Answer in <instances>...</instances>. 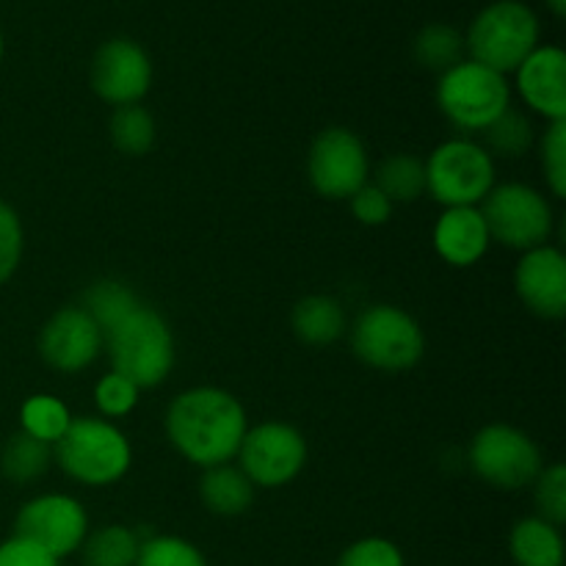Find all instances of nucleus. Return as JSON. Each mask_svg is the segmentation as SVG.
I'll return each instance as SVG.
<instances>
[{"label": "nucleus", "mask_w": 566, "mask_h": 566, "mask_svg": "<svg viewBox=\"0 0 566 566\" xmlns=\"http://www.w3.org/2000/svg\"><path fill=\"white\" fill-rule=\"evenodd\" d=\"M166 434L180 457L199 468H219L238 457L247 434V412L221 387H193L166 409Z\"/></svg>", "instance_id": "nucleus-1"}, {"label": "nucleus", "mask_w": 566, "mask_h": 566, "mask_svg": "<svg viewBox=\"0 0 566 566\" xmlns=\"http://www.w3.org/2000/svg\"><path fill=\"white\" fill-rule=\"evenodd\" d=\"M111 370L144 390L158 387L175 365V337L164 315L147 304H138L130 315L105 332Z\"/></svg>", "instance_id": "nucleus-2"}, {"label": "nucleus", "mask_w": 566, "mask_h": 566, "mask_svg": "<svg viewBox=\"0 0 566 566\" xmlns=\"http://www.w3.org/2000/svg\"><path fill=\"white\" fill-rule=\"evenodd\" d=\"M539 48V20L523 0L484 6L464 33V53L490 70L509 75Z\"/></svg>", "instance_id": "nucleus-3"}, {"label": "nucleus", "mask_w": 566, "mask_h": 566, "mask_svg": "<svg viewBox=\"0 0 566 566\" xmlns=\"http://www.w3.org/2000/svg\"><path fill=\"white\" fill-rule=\"evenodd\" d=\"M53 457L70 479L86 486H108L130 470L127 437L103 418H72L70 429L53 446Z\"/></svg>", "instance_id": "nucleus-4"}, {"label": "nucleus", "mask_w": 566, "mask_h": 566, "mask_svg": "<svg viewBox=\"0 0 566 566\" xmlns=\"http://www.w3.org/2000/svg\"><path fill=\"white\" fill-rule=\"evenodd\" d=\"M437 103L451 125L468 133H484L503 111L512 108V86L501 72L464 59L440 75Z\"/></svg>", "instance_id": "nucleus-5"}, {"label": "nucleus", "mask_w": 566, "mask_h": 566, "mask_svg": "<svg viewBox=\"0 0 566 566\" xmlns=\"http://www.w3.org/2000/svg\"><path fill=\"white\" fill-rule=\"evenodd\" d=\"M492 188L495 160L481 144L451 138L426 160V193L446 208H479Z\"/></svg>", "instance_id": "nucleus-6"}, {"label": "nucleus", "mask_w": 566, "mask_h": 566, "mask_svg": "<svg viewBox=\"0 0 566 566\" xmlns=\"http://www.w3.org/2000/svg\"><path fill=\"white\" fill-rule=\"evenodd\" d=\"M352 348L357 359L376 370L398 374L423 359L426 337L418 321L392 304H374L357 318L352 329Z\"/></svg>", "instance_id": "nucleus-7"}, {"label": "nucleus", "mask_w": 566, "mask_h": 566, "mask_svg": "<svg viewBox=\"0 0 566 566\" xmlns=\"http://www.w3.org/2000/svg\"><path fill=\"white\" fill-rule=\"evenodd\" d=\"M492 241L503 247L531 252L545 247L553 235V208L536 188L525 182L495 186L479 205Z\"/></svg>", "instance_id": "nucleus-8"}, {"label": "nucleus", "mask_w": 566, "mask_h": 566, "mask_svg": "<svg viewBox=\"0 0 566 566\" xmlns=\"http://www.w3.org/2000/svg\"><path fill=\"white\" fill-rule=\"evenodd\" d=\"M468 462L481 481L506 492L531 486L545 468L536 442L506 423L484 426L470 442Z\"/></svg>", "instance_id": "nucleus-9"}, {"label": "nucleus", "mask_w": 566, "mask_h": 566, "mask_svg": "<svg viewBox=\"0 0 566 566\" xmlns=\"http://www.w3.org/2000/svg\"><path fill=\"white\" fill-rule=\"evenodd\" d=\"M368 149L363 138L346 127H326L310 147V186L318 197L332 202L352 199L368 182Z\"/></svg>", "instance_id": "nucleus-10"}, {"label": "nucleus", "mask_w": 566, "mask_h": 566, "mask_svg": "<svg viewBox=\"0 0 566 566\" xmlns=\"http://www.w3.org/2000/svg\"><path fill=\"white\" fill-rule=\"evenodd\" d=\"M241 470L254 486L276 490L296 479L307 464V440L298 429L287 423H260L247 429L238 448Z\"/></svg>", "instance_id": "nucleus-11"}, {"label": "nucleus", "mask_w": 566, "mask_h": 566, "mask_svg": "<svg viewBox=\"0 0 566 566\" xmlns=\"http://www.w3.org/2000/svg\"><path fill=\"white\" fill-rule=\"evenodd\" d=\"M88 534V517L72 495L50 492L28 501L14 520V536L44 547L53 558H66L81 551Z\"/></svg>", "instance_id": "nucleus-12"}, {"label": "nucleus", "mask_w": 566, "mask_h": 566, "mask_svg": "<svg viewBox=\"0 0 566 566\" xmlns=\"http://www.w3.org/2000/svg\"><path fill=\"white\" fill-rule=\"evenodd\" d=\"M153 86V61L133 39H108L92 59V88L108 105H138Z\"/></svg>", "instance_id": "nucleus-13"}, {"label": "nucleus", "mask_w": 566, "mask_h": 566, "mask_svg": "<svg viewBox=\"0 0 566 566\" xmlns=\"http://www.w3.org/2000/svg\"><path fill=\"white\" fill-rule=\"evenodd\" d=\"M103 332L83 307H64L50 315L39 335V354L59 374L88 368L103 352Z\"/></svg>", "instance_id": "nucleus-14"}, {"label": "nucleus", "mask_w": 566, "mask_h": 566, "mask_svg": "<svg viewBox=\"0 0 566 566\" xmlns=\"http://www.w3.org/2000/svg\"><path fill=\"white\" fill-rule=\"evenodd\" d=\"M514 291L520 302L539 318H564L566 315V258L562 249L536 247L523 252L514 269Z\"/></svg>", "instance_id": "nucleus-15"}, {"label": "nucleus", "mask_w": 566, "mask_h": 566, "mask_svg": "<svg viewBox=\"0 0 566 566\" xmlns=\"http://www.w3.org/2000/svg\"><path fill=\"white\" fill-rule=\"evenodd\" d=\"M514 75L520 97L531 111L551 122L566 119V55L558 44H539Z\"/></svg>", "instance_id": "nucleus-16"}, {"label": "nucleus", "mask_w": 566, "mask_h": 566, "mask_svg": "<svg viewBox=\"0 0 566 566\" xmlns=\"http://www.w3.org/2000/svg\"><path fill=\"white\" fill-rule=\"evenodd\" d=\"M492 235L479 208H446L434 224V249L453 269H470L490 249Z\"/></svg>", "instance_id": "nucleus-17"}, {"label": "nucleus", "mask_w": 566, "mask_h": 566, "mask_svg": "<svg viewBox=\"0 0 566 566\" xmlns=\"http://www.w3.org/2000/svg\"><path fill=\"white\" fill-rule=\"evenodd\" d=\"M254 490L258 486L247 479V473L232 464L208 468L199 481V497L208 512L219 514V517H238V514L249 512V506L254 503Z\"/></svg>", "instance_id": "nucleus-18"}, {"label": "nucleus", "mask_w": 566, "mask_h": 566, "mask_svg": "<svg viewBox=\"0 0 566 566\" xmlns=\"http://www.w3.org/2000/svg\"><path fill=\"white\" fill-rule=\"evenodd\" d=\"M293 335L307 346H332L346 332L343 304L332 296H307L291 313Z\"/></svg>", "instance_id": "nucleus-19"}, {"label": "nucleus", "mask_w": 566, "mask_h": 566, "mask_svg": "<svg viewBox=\"0 0 566 566\" xmlns=\"http://www.w3.org/2000/svg\"><path fill=\"white\" fill-rule=\"evenodd\" d=\"M509 551L517 566H564L562 531L542 517L520 520L509 536Z\"/></svg>", "instance_id": "nucleus-20"}, {"label": "nucleus", "mask_w": 566, "mask_h": 566, "mask_svg": "<svg viewBox=\"0 0 566 566\" xmlns=\"http://www.w3.org/2000/svg\"><path fill=\"white\" fill-rule=\"evenodd\" d=\"M50 462H53V446L25 434V431L11 434L0 453V470L14 484H31V481L42 479Z\"/></svg>", "instance_id": "nucleus-21"}, {"label": "nucleus", "mask_w": 566, "mask_h": 566, "mask_svg": "<svg viewBox=\"0 0 566 566\" xmlns=\"http://www.w3.org/2000/svg\"><path fill=\"white\" fill-rule=\"evenodd\" d=\"M374 186L392 205L415 202L426 193V164L415 155H392V158L381 160V166L376 169Z\"/></svg>", "instance_id": "nucleus-22"}, {"label": "nucleus", "mask_w": 566, "mask_h": 566, "mask_svg": "<svg viewBox=\"0 0 566 566\" xmlns=\"http://www.w3.org/2000/svg\"><path fill=\"white\" fill-rule=\"evenodd\" d=\"M138 296L119 280H97L83 293V310L88 318L99 326V332H111L125 315H130L138 307Z\"/></svg>", "instance_id": "nucleus-23"}, {"label": "nucleus", "mask_w": 566, "mask_h": 566, "mask_svg": "<svg viewBox=\"0 0 566 566\" xmlns=\"http://www.w3.org/2000/svg\"><path fill=\"white\" fill-rule=\"evenodd\" d=\"M142 539L125 525H105L86 534L81 551L86 566H136Z\"/></svg>", "instance_id": "nucleus-24"}, {"label": "nucleus", "mask_w": 566, "mask_h": 566, "mask_svg": "<svg viewBox=\"0 0 566 566\" xmlns=\"http://www.w3.org/2000/svg\"><path fill=\"white\" fill-rule=\"evenodd\" d=\"M412 53L423 70L431 72H448L464 61V36L453 25L446 22H431L423 31L415 36Z\"/></svg>", "instance_id": "nucleus-25"}, {"label": "nucleus", "mask_w": 566, "mask_h": 566, "mask_svg": "<svg viewBox=\"0 0 566 566\" xmlns=\"http://www.w3.org/2000/svg\"><path fill=\"white\" fill-rule=\"evenodd\" d=\"M108 133L119 153L138 158V155H147L153 149L158 127H155L153 114L147 108H142V105H122L111 116Z\"/></svg>", "instance_id": "nucleus-26"}, {"label": "nucleus", "mask_w": 566, "mask_h": 566, "mask_svg": "<svg viewBox=\"0 0 566 566\" xmlns=\"http://www.w3.org/2000/svg\"><path fill=\"white\" fill-rule=\"evenodd\" d=\"M20 423L22 431L36 440L48 442V446H55V442L64 437V431L70 429L72 415L59 398L53 396H31L20 407Z\"/></svg>", "instance_id": "nucleus-27"}, {"label": "nucleus", "mask_w": 566, "mask_h": 566, "mask_svg": "<svg viewBox=\"0 0 566 566\" xmlns=\"http://www.w3.org/2000/svg\"><path fill=\"white\" fill-rule=\"evenodd\" d=\"M486 147L497 153L501 158H520L534 144V125L517 108H506L490 127L484 130ZM490 153V155H492Z\"/></svg>", "instance_id": "nucleus-28"}, {"label": "nucleus", "mask_w": 566, "mask_h": 566, "mask_svg": "<svg viewBox=\"0 0 566 566\" xmlns=\"http://www.w3.org/2000/svg\"><path fill=\"white\" fill-rule=\"evenodd\" d=\"M136 566H208L197 545L180 536H153L138 547Z\"/></svg>", "instance_id": "nucleus-29"}, {"label": "nucleus", "mask_w": 566, "mask_h": 566, "mask_svg": "<svg viewBox=\"0 0 566 566\" xmlns=\"http://www.w3.org/2000/svg\"><path fill=\"white\" fill-rule=\"evenodd\" d=\"M534 501L536 517L547 520L551 525L562 528L566 523V470L564 464H551L542 468V473L534 481Z\"/></svg>", "instance_id": "nucleus-30"}, {"label": "nucleus", "mask_w": 566, "mask_h": 566, "mask_svg": "<svg viewBox=\"0 0 566 566\" xmlns=\"http://www.w3.org/2000/svg\"><path fill=\"white\" fill-rule=\"evenodd\" d=\"M22 249H25V232H22L20 213L0 199V285H6L20 269Z\"/></svg>", "instance_id": "nucleus-31"}, {"label": "nucleus", "mask_w": 566, "mask_h": 566, "mask_svg": "<svg viewBox=\"0 0 566 566\" xmlns=\"http://www.w3.org/2000/svg\"><path fill=\"white\" fill-rule=\"evenodd\" d=\"M542 169L553 197H566V119L551 122L542 136Z\"/></svg>", "instance_id": "nucleus-32"}, {"label": "nucleus", "mask_w": 566, "mask_h": 566, "mask_svg": "<svg viewBox=\"0 0 566 566\" xmlns=\"http://www.w3.org/2000/svg\"><path fill=\"white\" fill-rule=\"evenodd\" d=\"M138 392L142 390L133 381H127L125 376L111 370V374H105L94 385V403H97V409L105 418H125V415H130L136 409Z\"/></svg>", "instance_id": "nucleus-33"}, {"label": "nucleus", "mask_w": 566, "mask_h": 566, "mask_svg": "<svg viewBox=\"0 0 566 566\" xmlns=\"http://www.w3.org/2000/svg\"><path fill=\"white\" fill-rule=\"evenodd\" d=\"M337 566H403V556L396 542L368 536L348 545L337 558Z\"/></svg>", "instance_id": "nucleus-34"}, {"label": "nucleus", "mask_w": 566, "mask_h": 566, "mask_svg": "<svg viewBox=\"0 0 566 566\" xmlns=\"http://www.w3.org/2000/svg\"><path fill=\"white\" fill-rule=\"evenodd\" d=\"M348 202H352L354 219L365 227L387 224L392 216V208H396V205H392L390 199H387L385 193L374 186V182H365V186L359 188L352 199H348Z\"/></svg>", "instance_id": "nucleus-35"}, {"label": "nucleus", "mask_w": 566, "mask_h": 566, "mask_svg": "<svg viewBox=\"0 0 566 566\" xmlns=\"http://www.w3.org/2000/svg\"><path fill=\"white\" fill-rule=\"evenodd\" d=\"M0 566H59V558L22 536H11L0 545Z\"/></svg>", "instance_id": "nucleus-36"}, {"label": "nucleus", "mask_w": 566, "mask_h": 566, "mask_svg": "<svg viewBox=\"0 0 566 566\" xmlns=\"http://www.w3.org/2000/svg\"><path fill=\"white\" fill-rule=\"evenodd\" d=\"M547 3H551V9L556 11V14H564V9H566V0H547Z\"/></svg>", "instance_id": "nucleus-37"}, {"label": "nucleus", "mask_w": 566, "mask_h": 566, "mask_svg": "<svg viewBox=\"0 0 566 566\" xmlns=\"http://www.w3.org/2000/svg\"><path fill=\"white\" fill-rule=\"evenodd\" d=\"M3 53H6V42H3V31H0V61H3Z\"/></svg>", "instance_id": "nucleus-38"}]
</instances>
